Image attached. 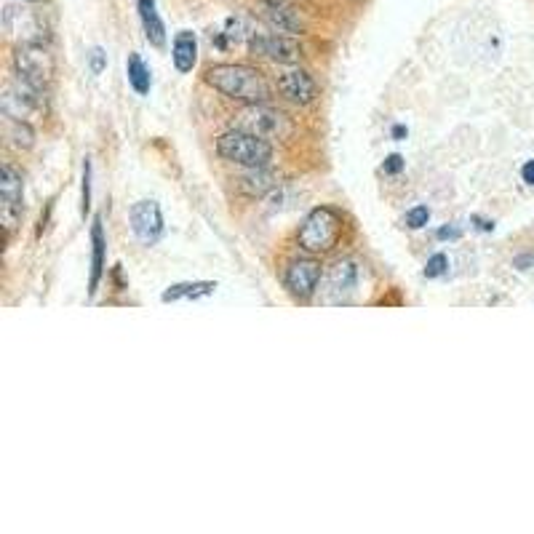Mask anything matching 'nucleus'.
<instances>
[{
  "label": "nucleus",
  "instance_id": "nucleus-5",
  "mask_svg": "<svg viewBox=\"0 0 534 534\" xmlns=\"http://www.w3.org/2000/svg\"><path fill=\"white\" fill-rule=\"evenodd\" d=\"M14 70H17V78L46 94L57 65H54V57L43 43H19L17 51H14Z\"/></svg>",
  "mask_w": 534,
  "mask_h": 534
},
{
  "label": "nucleus",
  "instance_id": "nucleus-22",
  "mask_svg": "<svg viewBox=\"0 0 534 534\" xmlns=\"http://www.w3.org/2000/svg\"><path fill=\"white\" fill-rule=\"evenodd\" d=\"M81 214L86 217L91 211V158H83V179H81Z\"/></svg>",
  "mask_w": 534,
  "mask_h": 534
},
{
  "label": "nucleus",
  "instance_id": "nucleus-10",
  "mask_svg": "<svg viewBox=\"0 0 534 534\" xmlns=\"http://www.w3.org/2000/svg\"><path fill=\"white\" fill-rule=\"evenodd\" d=\"M41 99L43 91L33 89L30 83H25L22 78L11 83L6 94H3V113L9 115V118H30L33 113L41 110Z\"/></svg>",
  "mask_w": 534,
  "mask_h": 534
},
{
  "label": "nucleus",
  "instance_id": "nucleus-1",
  "mask_svg": "<svg viewBox=\"0 0 534 534\" xmlns=\"http://www.w3.org/2000/svg\"><path fill=\"white\" fill-rule=\"evenodd\" d=\"M203 78L222 97L241 102V105H262V102H270V97H273L270 83L265 81V75L259 73L257 67L214 65L206 70Z\"/></svg>",
  "mask_w": 534,
  "mask_h": 534
},
{
  "label": "nucleus",
  "instance_id": "nucleus-20",
  "mask_svg": "<svg viewBox=\"0 0 534 534\" xmlns=\"http://www.w3.org/2000/svg\"><path fill=\"white\" fill-rule=\"evenodd\" d=\"M126 75H129L131 89L137 91L139 97H147L150 94V86H153V78H150V70L142 62L139 54H129V62H126Z\"/></svg>",
  "mask_w": 534,
  "mask_h": 534
},
{
  "label": "nucleus",
  "instance_id": "nucleus-7",
  "mask_svg": "<svg viewBox=\"0 0 534 534\" xmlns=\"http://www.w3.org/2000/svg\"><path fill=\"white\" fill-rule=\"evenodd\" d=\"M321 276H324V267H321L318 259L300 257V259H292L289 267H286L284 284L294 300L308 302V300H313V294L318 292Z\"/></svg>",
  "mask_w": 534,
  "mask_h": 534
},
{
  "label": "nucleus",
  "instance_id": "nucleus-25",
  "mask_svg": "<svg viewBox=\"0 0 534 534\" xmlns=\"http://www.w3.org/2000/svg\"><path fill=\"white\" fill-rule=\"evenodd\" d=\"M107 67V54L102 49H91L89 54V70L91 75H102Z\"/></svg>",
  "mask_w": 534,
  "mask_h": 534
},
{
  "label": "nucleus",
  "instance_id": "nucleus-6",
  "mask_svg": "<svg viewBox=\"0 0 534 534\" xmlns=\"http://www.w3.org/2000/svg\"><path fill=\"white\" fill-rule=\"evenodd\" d=\"M22 201H25V179L11 163L0 166V219L6 227V235L17 230L22 219Z\"/></svg>",
  "mask_w": 534,
  "mask_h": 534
},
{
  "label": "nucleus",
  "instance_id": "nucleus-11",
  "mask_svg": "<svg viewBox=\"0 0 534 534\" xmlns=\"http://www.w3.org/2000/svg\"><path fill=\"white\" fill-rule=\"evenodd\" d=\"M278 91L294 105H310L318 97V83L313 81V75L308 70L292 67V70L278 75Z\"/></svg>",
  "mask_w": 534,
  "mask_h": 534
},
{
  "label": "nucleus",
  "instance_id": "nucleus-19",
  "mask_svg": "<svg viewBox=\"0 0 534 534\" xmlns=\"http://www.w3.org/2000/svg\"><path fill=\"white\" fill-rule=\"evenodd\" d=\"M217 284L214 281H187V284H174L163 292V302H179V300H201L214 294Z\"/></svg>",
  "mask_w": 534,
  "mask_h": 534
},
{
  "label": "nucleus",
  "instance_id": "nucleus-8",
  "mask_svg": "<svg viewBox=\"0 0 534 534\" xmlns=\"http://www.w3.org/2000/svg\"><path fill=\"white\" fill-rule=\"evenodd\" d=\"M249 49L259 57L276 62V65H297L302 57L300 46L289 35L281 33H254L249 38Z\"/></svg>",
  "mask_w": 534,
  "mask_h": 534
},
{
  "label": "nucleus",
  "instance_id": "nucleus-21",
  "mask_svg": "<svg viewBox=\"0 0 534 534\" xmlns=\"http://www.w3.org/2000/svg\"><path fill=\"white\" fill-rule=\"evenodd\" d=\"M6 139H9L11 147L17 150H30L35 145V131L33 126L22 118H9L6 115Z\"/></svg>",
  "mask_w": 534,
  "mask_h": 534
},
{
  "label": "nucleus",
  "instance_id": "nucleus-14",
  "mask_svg": "<svg viewBox=\"0 0 534 534\" xmlns=\"http://www.w3.org/2000/svg\"><path fill=\"white\" fill-rule=\"evenodd\" d=\"M265 22L281 35H300L302 19L294 9H289L284 0H267Z\"/></svg>",
  "mask_w": 534,
  "mask_h": 534
},
{
  "label": "nucleus",
  "instance_id": "nucleus-17",
  "mask_svg": "<svg viewBox=\"0 0 534 534\" xmlns=\"http://www.w3.org/2000/svg\"><path fill=\"white\" fill-rule=\"evenodd\" d=\"M139 19L145 27V38L153 43L155 49H161L166 43V25H163L161 14H158V3L155 0H137Z\"/></svg>",
  "mask_w": 534,
  "mask_h": 534
},
{
  "label": "nucleus",
  "instance_id": "nucleus-23",
  "mask_svg": "<svg viewBox=\"0 0 534 534\" xmlns=\"http://www.w3.org/2000/svg\"><path fill=\"white\" fill-rule=\"evenodd\" d=\"M449 270V257L446 254H433L425 265V278H441Z\"/></svg>",
  "mask_w": 534,
  "mask_h": 534
},
{
  "label": "nucleus",
  "instance_id": "nucleus-15",
  "mask_svg": "<svg viewBox=\"0 0 534 534\" xmlns=\"http://www.w3.org/2000/svg\"><path fill=\"white\" fill-rule=\"evenodd\" d=\"M329 286L337 294V302L348 300L358 286V265L353 259H337L329 270Z\"/></svg>",
  "mask_w": 534,
  "mask_h": 534
},
{
  "label": "nucleus",
  "instance_id": "nucleus-24",
  "mask_svg": "<svg viewBox=\"0 0 534 534\" xmlns=\"http://www.w3.org/2000/svg\"><path fill=\"white\" fill-rule=\"evenodd\" d=\"M430 222V209L428 206H414V209L406 211V225L412 227V230H420Z\"/></svg>",
  "mask_w": 534,
  "mask_h": 534
},
{
  "label": "nucleus",
  "instance_id": "nucleus-16",
  "mask_svg": "<svg viewBox=\"0 0 534 534\" xmlns=\"http://www.w3.org/2000/svg\"><path fill=\"white\" fill-rule=\"evenodd\" d=\"M171 62L177 67V73H190L198 62V38L190 30H179L174 35V46H171Z\"/></svg>",
  "mask_w": 534,
  "mask_h": 534
},
{
  "label": "nucleus",
  "instance_id": "nucleus-27",
  "mask_svg": "<svg viewBox=\"0 0 534 534\" xmlns=\"http://www.w3.org/2000/svg\"><path fill=\"white\" fill-rule=\"evenodd\" d=\"M438 241H454V238H460V230H457V227H441V230H438Z\"/></svg>",
  "mask_w": 534,
  "mask_h": 534
},
{
  "label": "nucleus",
  "instance_id": "nucleus-12",
  "mask_svg": "<svg viewBox=\"0 0 534 534\" xmlns=\"http://www.w3.org/2000/svg\"><path fill=\"white\" fill-rule=\"evenodd\" d=\"M3 25L11 38H22V43H41L43 38V25L38 14L25 6H6L3 14Z\"/></svg>",
  "mask_w": 534,
  "mask_h": 534
},
{
  "label": "nucleus",
  "instance_id": "nucleus-9",
  "mask_svg": "<svg viewBox=\"0 0 534 534\" xmlns=\"http://www.w3.org/2000/svg\"><path fill=\"white\" fill-rule=\"evenodd\" d=\"M131 230L139 243L153 246L163 235V214L155 201H139L131 206Z\"/></svg>",
  "mask_w": 534,
  "mask_h": 534
},
{
  "label": "nucleus",
  "instance_id": "nucleus-4",
  "mask_svg": "<svg viewBox=\"0 0 534 534\" xmlns=\"http://www.w3.org/2000/svg\"><path fill=\"white\" fill-rule=\"evenodd\" d=\"M235 129L249 131V134L267 139V142L289 139L294 134L289 115L270 107L267 102H262V105H243L241 113L235 115Z\"/></svg>",
  "mask_w": 534,
  "mask_h": 534
},
{
  "label": "nucleus",
  "instance_id": "nucleus-18",
  "mask_svg": "<svg viewBox=\"0 0 534 534\" xmlns=\"http://www.w3.org/2000/svg\"><path fill=\"white\" fill-rule=\"evenodd\" d=\"M278 187V177L273 171L265 169H249V174H243L238 179V190L243 195H249V198H262V195L273 193Z\"/></svg>",
  "mask_w": 534,
  "mask_h": 534
},
{
  "label": "nucleus",
  "instance_id": "nucleus-29",
  "mask_svg": "<svg viewBox=\"0 0 534 534\" xmlns=\"http://www.w3.org/2000/svg\"><path fill=\"white\" fill-rule=\"evenodd\" d=\"M406 134H409V131H406V126H393V139H398V142H401V139H406Z\"/></svg>",
  "mask_w": 534,
  "mask_h": 534
},
{
  "label": "nucleus",
  "instance_id": "nucleus-30",
  "mask_svg": "<svg viewBox=\"0 0 534 534\" xmlns=\"http://www.w3.org/2000/svg\"><path fill=\"white\" fill-rule=\"evenodd\" d=\"M30 3H35V0H30Z\"/></svg>",
  "mask_w": 534,
  "mask_h": 534
},
{
  "label": "nucleus",
  "instance_id": "nucleus-13",
  "mask_svg": "<svg viewBox=\"0 0 534 534\" xmlns=\"http://www.w3.org/2000/svg\"><path fill=\"white\" fill-rule=\"evenodd\" d=\"M105 227H102V219H94L91 225V276H89V297L99 292V284H102V276H105Z\"/></svg>",
  "mask_w": 534,
  "mask_h": 534
},
{
  "label": "nucleus",
  "instance_id": "nucleus-2",
  "mask_svg": "<svg viewBox=\"0 0 534 534\" xmlns=\"http://www.w3.org/2000/svg\"><path fill=\"white\" fill-rule=\"evenodd\" d=\"M217 153L222 161H230L243 169H265L273 161V145L243 129L225 131L217 139Z\"/></svg>",
  "mask_w": 534,
  "mask_h": 534
},
{
  "label": "nucleus",
  "instance_id": "nucleus-3",
  "mask_svg": "<svg viewBox=\"0 0 534 534\" xmlns=\"http://www.w3.org/2000/svg\"><path fill=\"white\" fill-rule=\"evenodd\" d=\"M342 225H345V219H342L340 211L332 209V206H318V209H313L308 217L302 219L297 243L308 254H326L340 241Z\"/></svg>",
  "mask_w": 534,
  "mask_h": 534
},
{
  "label": "nucleus",
  "instance_id": "nucleus-28",
  "mask_svg": "<svg viewBox=\"0 0 534 534\" xmlns=\"http://www.w3.org/2000/svg\"><path fill=\"white\" fill-rule=\"evenodd\" d=\"M521 177H524L526 185H534V158H532V161L524 163V169H521Z\"/></svg>",
  "mask_w": 534,
  "mask_h": 534
},
{
  "label": "nucleus",
  "instance_id": "nucleus-26",
  "mask_svg": "<svg viewBox=\"0 0 534 534\" xmlns=\"http://www.w3.org/2000/svg\"><path fill=\"white\" fill-rule=\"evenodd\" d=\"M382 169H385V174H401V169H404V158H401L398 153L388 155V161H385Z\"/></svg>",
  "mask_w": 534,
  "mask_h": 534
}]
</instances>
